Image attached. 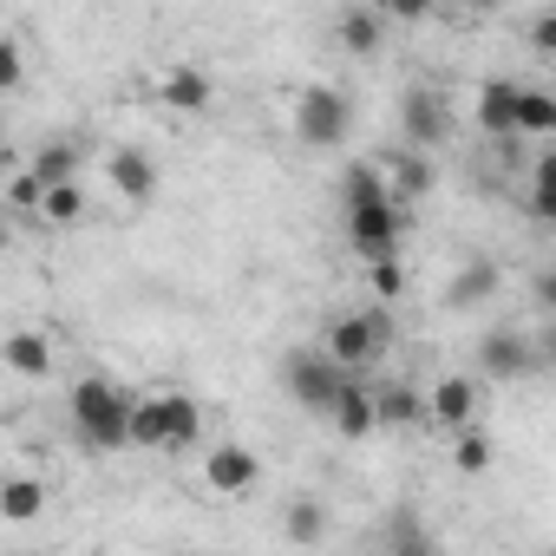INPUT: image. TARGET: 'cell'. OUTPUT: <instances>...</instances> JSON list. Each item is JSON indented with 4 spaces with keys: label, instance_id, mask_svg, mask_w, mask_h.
<instances>
[{
    "label": "cell",
    "instance_id": "cell-9",
    "mask_svg": "<svg viewBox=\"0 0 556 556\" xmlns=\"http://www.w3.org/2000/svg\"><path fill=\"white\" fill-rule=\"evenodd\" d=\"M151 99H157V105H170V112H184V118H197V112H210L216 86H210V73H203V66L170 60V66H157V73H151Z\"/></svg>",
    "mask_w": 556,
    "mask_h": 556
},
{
    "label": "cell",
    "instance_id": "cell-15",
    "mask_svg": "<svg viewBox=\"0 0 556 556\" xmlns=\"http://www.w3.org/2000/svg\"><path fill=\"white\" fill-rule=\"evenodd\" d=\"M387 14H380V0L374 8H341L334 14V40L348 47V53H361V60H374V53H387Z\"/></svg>",
    "mask_w": 556,
    "mask_h": 556
},
{
    "label": "cell",
    "instance_id": "cell-19",
    "mask_svg": "<svg viewBox=\"0 0 556 556\" xmlns=\"http://www.w3.org/2000/svg\"><path fill=\"white\" fill-rule=\"evenodd\" d=\"M27 170H34L47 190H60V184H79V144H73V138H47V144L27 157Z\"/></svg>",
    "mask_w": 556,
    "mask_h": 556
},
{
    "label": "cell",
    "instance_id": "cell-17",
    "mask_svg": "<svg viewBox=\"0 0 556 556\" xmlns=\"http://www.w3.org/2000/svg\"><path fill=\"white\" fill-rule=\"evenodd\" d=\"M0 361H8L21 380H47V374H53V334H40V328H14L8 348H0Z\"/></svg>",
    "mask_w": 556,
    "mask_h": 556
},
{
    "label": "cell",
    "instance_id": "cell-1",
    "mask_svg": "<svg viewBox=\"0 0 556 556\" xmlns=\"http://www.w3.org/2000/svg\"><path fill=\"white\" fill-rule=\"evenodd\" d=\"M341 216H348V242L361 249V262H393V255H400L406 210L393 203L380 164H354V170L341 177Z\"/></svg>",
    "mask_w": 556,
    "mask_h": 556
},
{
    "label": "cell",
    "instance_id": "cell-5",
    "mask_svg": "<svg viewBox=\"0 0 556 556\" xmlns=\"http://www.w3.org/2000/svg\"><path fill=\"white\" fill-rule=\"evenodd\" d=\"M348 131H354V105L341 86H302L295 92V138L302 144L334 151V144H348Z\"/></svg>",
    "mask_w": 556,
    "mask_h": 556
},
{
    "label": "cell",
    "instance_id": "cell-10",
    "mask_svg": "<svg viewBox=\"0 0 556 556\" xmlns=\"http://www.w3.org/2000/svg\"><path fill=\"white\" fill-rule=\"evenodd\" d=\"M203 484H210L216 497H249V491L262 484V458H255L249 445L223 439V445H210V452H203Z\"/></svg>",
    "mask_w": 556,
    "mask_h": 556
},
{
    "label": "cell",
    "instance_id": "cell-34",
    "mask_svg": "<svg viewBox=\"0 0 556 556\" xmlns=\"http://www.w3.org/2000/svg\"><path fill=\"white\" fill-rule=\"evenodd\" d=\"M536 348H543V367H556V321H549V328L536 334Z\"/></svg>",
    "mask_w": 556,
    "mask_h": 556
},
{
    "label": "cell",
    "instance_id": "cell-26",
    "mask_svg": "<svg viewBox=\"0 0 556 556\" xmlns=\"http://www.w3.org/2000/svg\"><path fill=\"white\" fill-rule=\"evenodd\" d=\"M452 465H458L465 478H478V471H491V439H484L478 426H471V432H458V439H452Z\"/></svg>",
    "mask_w": 556,
    "mask_h": 556
},
{
    "label": "cell",
    "instance_id": "cell-25",
    "mask_svg": "<svg viewBox=\"0 0 556 556\" xmlns=\"http://www.w3.org/2000/svg\"><path fill=\"white\" fill-rule=\"evenodd\" d=\"M86 216V184H60V190H47V203H40V223H79Z\"/></svg>",
    "mask_w": 556,
    "mask_h": 556
},
{
    "label": "cell",
    "instance_id": "cell-22",
    "mask_svg": "<svg viewBox=\"0 0 556 556\" xmlns=\"http://www.w3.org/2000/svg\"><path fill=\"white\" fill-rule=\"evenodd\" d=\"M380 556H439V536L413 517V510H400L393 523H387V543H380Z\"/></svg>",
    "mask_w": 556,
    "mask_h": 556
},
{
    "label": "cell",
    "instance_id": "cell-4",
    "mask_svg": "<svg viewBox=\"0 0 556 556\" xmlns=\"http://www.w3.org/2000/svg\"><path fill=\"white\" fill-rule=\"evenodd\" d=\"M387 341H393V328H387V315H380V308H348V315H334V321H328L321 354H328L341 374L374 380V367L387 361Z\"/></svg>",
    "mask_w": 556,
    "mask_h": 556
},
{
    "label": "cell",
    "instance_id": "cell-27",
    "mask_svg": "<svg viewBox=\"0 0 556 556\" xmlns=\"http://www.w3.org/2000/svg\"><path fill=\"white\" fill-rule=\"evenodd\" d=\"M8 203H14L21 216H40V203H47V184H40V177H34L27 164H21V170L8 177Z\"/></svg>",
    "mask_w": 556,
    "mask_h": 556
},
{
    "label": "cell",
    "instance_id": "cell-35",
    "mask_svg": "<svg viewBox=\"0 0 556 556\" xmlns=\"http://www.w3.org/2000/svg\"><path fill=\"white\" fill-rule=\"evenodd\" d=\"M549 138H556V131H549Z\"/></svg>",
    "mask_w": 556,
    "mask_h": 556
},
{
    "label": "cell",
    "instance_id": "cell-16",
    "mask_svg": "<svg viewBox=\"0 0 556 556\" xmlns=\"http://www.w3.org/2000/svg\"><path fill=\"white\" fill-rule=\"evenodd\" d=\"M517 79H484L478 99H471V118L491 131V138H517Z\"/></svg>",
    "mask_w": 556,
    "mask_h": 556
},
{
    "label": "cell",
    "instance_id": "cell-20",
    "mask_svg": "<svg viewBox=\"0 0 556 556\" xmlns=\"http://www.w3.org/2000/svg\"><path fill=\"white\" fill-rule=\"evenodd\" d=\"M374 406H380V426L387 432H406V426L426 419V400L413 387H400V380H374Z\"/></svg>",
    "mask_w": 556,
    "mask_h": 556
},
{
    "label": "cell",
    "instance_id": "cell-13",
    "mask_svg": "<svg viewBox=\"0 0 556 556\" xmlns=\"http://www.w3.org/2000/svg\"><path fill=\"white\" fill-rule=\"evenodd\" d=\"M497 289H504V268H497L491 255H471V262L452 275V282H445V308H452V315H465V308H484Z\"/></svg>",
    "mask_w": 556,
    "mask_h": 556
},
{
    "label": "cell",
    "instance_id": "cell-6",
    "mask_svg": "<svg viewBox=\"0 0 556 556\" xmlns=\"http://www.w3.org/2000/svg\"><path fill=\"white\" fill-rule=\"evenodd\" d=\"M348 380H354V374H341V367H334L328 354H315V348L282 354V387H289L308 413H334L341 393H348Z\"/></svg>",
    "mask_w": 556,
    "mask_h": 556
},
{
    "label": "cell",
    "instance_id": "cell-28",
    "mask_svg": "<svg viewBox=\"0 0 556 556\" xmlns=\"http://www.w3.org/2000/svg\"><path fill=\"white\" fill-rule=\"evenodd\" d=\"M367 282H374L380 302H400V295H406V268H400V255H393V262H367Z\"/></svg>",
    "mask_w": 556,
    "mask_h": 556
},
{
    "label": "cell",
    "instance_id": "cell-12",
    "mask_svg": "<svg viewBox=\"0 0 556 556\" xmlns=\"http://www.w3.org/2000/svg\"><path fill=\"white\" fill-rule=\"evenodd\" d=\"M105 184H112L125 203H151V197H157V157L138 151V144H112V151H105Z\"/></svg>",
    "mask_w": 556,
    "mask_h": 556
},
{
    "label": "cell",
    "instance_id": "cell-33",
    "mask_svg": "<svg viewBox=\"0 0 556 556\" xmlns=\"http://www.w3.org/2000/svg\"><path fill=\"white\" fill-rule=\"evenodd\" d=\"M530 216H536V223H549V229H556V190H549V197H530Z\"/></svg>",
    "mask_w": 556,
    "mask_h": 556
},
{
    "label": "cell",
    "instance_id": "cell-7",
    "mask_svg": "<svg viewBox=\"0 0 556 556\" xmlns=\"http://www.w3.org/2000/svg\"><path fill=\"white\" fill-rule=\"evenodd\" d=\"M400 138H406V151H419V157L445 151V144H452V105H445V92L413 86V92L400 99Z\"/></svg>",
    "mask_w": 556,
    "mask_h": 556
},
{
    "label": "cell",
    "instance_id": "cell-30",
    "mask_svg": "<svg viewBox=\"0 0 556 556\" xmlns=\"http://www.w3.org/2000/svg\"><path fill=\"white\" fill-rule=\"evenodd\" d=\"M530 47H536V53H543V60H556V8H549V14H536V21H530Z\"/></svg>",
    "mask_w": 556,
    "mask_h": 556
},
{
    "label": "cell",
    "instance_id": "cell-3",
    "mask_svg": "<svg viewBox=\"0 0 556 556\" xmlns=\"http://www.w3.org/2000/svg\"><path fill=\"white\" fill-rule=\"evenodd\" d=\"M197 439H203V406L184 387H164V393H144L138 400L131 445H144V452H190Z\"/></svg>",
    "mask_w": 556,
    "mask_h": 556
},
{
    "label": "cell",
    "instance_id": "cell-8",
    "mask_svg": "<svg viewBox=\"0 0 556 556\" xmlns=\"http://www.w3.org/2000/svg\"><path fill=\"white\" fill-rule=\"evenodd\" d=\"M523 374H543L536 334H523V328H491V334L478 341V380H523Z\"/></svg>",
    "mask_w": 556,
    "mask_h": 556
},
{
    "label": "cell",
    "instance_id": "cell-14",
    "mask_svg": "<svg viewBox=\"0 0 556 556\" xmlns=\"http://www.w3.org/2000/svg\"><path fill=\"white\" fill-rule=\"evenodd\" d=\"M380 177H387V190H393V203L400 210H413L426 190H432V157H419V151H380Z\"/></svg>",
    "mask_w": 556,
    "mask_h": 556
},
{
    "label": "cell",
    "instance_id": "cell-29",
    "mask_svg": "<svg viewBox=\"0 0 556 556\" xmlns=\"http://www.w3.org/2000/svg\"><path fill=\"white\" fill-rule=\"evenodd\" d=\"M21 79H27V53L14 34H0V92H21Z\"/></svg>",
    "mask_w": 556,
    "mask_h": 556
},
{
    "label": "cell",
    "instance_id": "cell-18",
    "mask_svg": "<svg viewBox=\"0 0 556 556\" xmlns=\"http://www.w3.org/2000/svg\"><path fill=\"white\" fill-rule=\"evenodd\" d=\"M328 419H334V432H341V439H367V432H380L374 380H348V393H341V406H334Z\"/></svg>",
    "mask_w": 556,
    "mask_h": 556
},
{
    "label": "cell",
    "instance_id": "cell-23",
    "mask_svg": "<svg viewBox=\"0 0 556 556\" xmlns=\"http://www.w3.org/2000/svg\"><path fill=\"white\" fill-rule=\"evenodd\" d=\"M549 131H556V92L523 86L517 92V138H549Z\"/></svg>",
    "mask_w": 556,
    "mask_h": 556
},
{
    "label": "cell",
    "instance_id": "cell-32",
    "mask_svg": "<svg viewBox=\"0 0 556 556\" xmlns=\"http://www.w3.org/2000/svg\"><path fill=\"white\" fill-rule=\"evenodd\" d=\"M549 190H556V151H543L530 164V197H549Z\"/></svg>",
    "mask_w": 556,
    "mask_h": 556
},
{
    "label": "cell",
    "instance_id": "cell-24",
    "mask_svg": "<svg viewBox=\"0 0 556 556\" xmlns=\"http://www.w3.org/2000/svg\"><path fill=\"white\" fill-rule=\"evenodd\" d=\"M40 504H47V484H40V478H27V471H14V478H8V491H0V517H8V523H34V517H40Z\"/></svg>",
    "mask_w": 556,
    "mask_h": 556
},
{
    "label": "cell",
    "instance_id": "cell-11",
    "mask_svg": "<svg viewBox=\"0 0 556 556\" xmlns=\"http://www.w3.org/2000/svg\"><path fill=\"white\" fill-rule=\"evenodd\" d=\"M426 419L439 426V432H471L478 426V380L471 374H445L432 393H426Z\"/></svg>",
    "mask_w": 556,
    "mask_h": 556
},
{
    "label": "cell",
    "instance_id": "cell-21",
    "mask_svg": "<svg viewBox=\"0 0 556 556\" xmlns=\"http://www.w3.org/2000/svg\"><path fill=\"white\" fill-rule=\"evenodd\" d=\"M282 536L295 543V549H315L321 536H328V504L321 497H289V510H282Z\"/></svg>",
    "mask_w": 556,
    "mask_h": 556
},
{
    "label": "cell",
    "instance_id": "cell-31",
    "mask_svg": "<svg viewBox=\"0 0 556 556\" xmlns=\"http://www.w3.org/2000/svg\"><path fill=\"white\" fill-rule=\"evenodd\" d=\"M530 302L556 321V268H536V282H530Z\"/></svg>",
    "mask_w": 556,
    "mask_h": 556
},
{
    "label": "cell",
    "instance_id": "cell-2",
    "mask_svg": "<svg viewBox=\"0 0 556 556\" xmlns=\"http://www.w3.org/2000/svg\"><path fill=\"white\" fill-rule=\"evenodd\" d=\"M66 413H73V432H79L92 452H118V445H131L138 400H131L118 380H105V374H86V380H73V393H66Z\"/></svg>",
    "mask_w": 556,
    "mask_h": 556
}]
</instances>
